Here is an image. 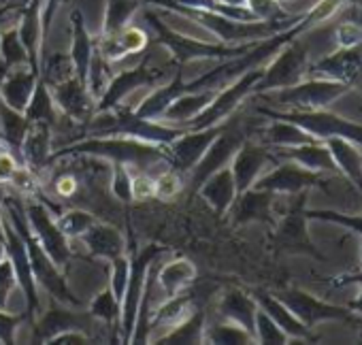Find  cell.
<instances>
[{
  "mask_svg": "<svg viewBox=\"0 0 362 345\" xmlns=\"http://www.w3.org/2000/svg\"><path fill=\"white\" fill-rule=\"evenodd\" d=\"M66 156H94L109 164H126L132 172H145L153 177L168 168V156L164 145L130 139V136H83L52 151L49 164Z\"/></svg>",
  "mask_w": 362,
  "mask_h": 345,
  "instance_id": "obj_1",
  "label": "cell"
},
{
  "mask_svg": "<svg viewBox=\"0 0 362 345\" xmlns=\"http://www.w3.org/2000/svg\"><path fill=\"white\" fill-rule=\"evenodd\" d=\"M3 214L9 220V224L16 228V233L24 239L28 258H30V267H33V275L37 279V283L58 303L81 309L83 303L73 294L69 279L64 275V271L49 258V254L43 250V245L39 243V239L35 237V233L28 226L26 220V209H24V201L11 194L3 197Z\"/></svg>",
  "mask_w": 362,
  "mask_h": 345,
  "instance_id": "obj_2",
  "label": "cell"
},
{
  "mask_svg": "<svg viewBox=\"0 0 362 345\" xmlns=\"http://www.w3.org/2000/svg\"><path fill=\"white\" fill-rule=\"evenodd\" d=\"M147 26L153 33V41L162 45L168 54L170 60L179 66H184L192 60H228L245 54L254 43H239V45H228V43H205L199 39H190L181 35L173 28H168L153 11L143 13Z\"/></svg>",
  "mask_w": 362,
  "mask_h": 345,
  "instance_id": "obj_3",
  "label": "cell"
},
{
  "mask_svg": "<svg viewBox=\"0 0 362 345\" xmlns=\"http://www.w3.org/2000/svg\"><path fill=\"white\" fill-rule=\"evenodd\" d=\"M179 69H184V66H179L175 64L173 60L168 62H151V56L145 52L143 60L122 73H115L111 75L105 92L100 94L98 103H96V111H107V109H113L117 105H122L134 90L139 88H145V86H162L166 83Z\"/></svg>",
  "mask_w": 362,
  "mask_h": 345,
  "instance_id": "obj_4",
  "label": "cell"
},
{
  "mask_svg": "<svg viewBox=\"0 0 362 345\" xmlns=\"http://www.w3.org/2000/svg\"><path fill=\"white\" fill-rule=\"evenodd\" d=\"M168 252L170 250L164 245L149 243L141 250L134 247L130 254V273H128V283H126V290L122 296V313H119V328H117L119 341L124 345H130V339H132V330L136 324V315H139V307H141L149 267Z\"/></svg>",
  "mask_w": 362,
  "mask_h": 345,
  "instance_id": "obj_5",
  "label": "cell"
},
{
  "mask_svg": "<svg viewBox=\"0 0 362 345\" xmlns=\"http://www.w3.org/2000/svg\"><path fill=\"white\" fill-rule=\"evenodd\" d=\"M256 111L264 117H275V119H286L315 136L317 141H326L330 136H343L354 141L356 145L362 147V124H354L351 119H345L337 113H330L326 109H313V111H298V109H288V111H277L271 107H256Z\"/></svg>",
  "mask_w": 362,
  "mask_h": 345,
  "instance_id": "obj_6",
  "label": "cell"
},
{
  "mask_svg": "<svg viewBox=\"0 0 362 345\" xmlns=\"http://www.w3.org/2000/svg\"><path fill=\"white\" fill-rule=\"evenodd\" d=\"M349 88L332 81V79H322V77H305L296 86L284 88V90H273L271 103L277 107L286 109H298V111H313V109H326L330 103L347 94Z\"/></svg>",
  "mask_w": 362,
  "mask_h": 345,
  "instance_id": "obj_7",
  "label": "cell"
},
{
  "mask_svg": "<svg viewBox=\"0 0 362 345\" xmlns=\"http://www.w3.org/2000/svg\"><path fill=\"white\" fill-rule=\"evenodd\" d=\"M262 71H264V64L243 73L241 77H237L228 86L220 88L216 92L214 100L209 103V107L203 113H199L192 122H188L184 128H197L199 130V128H209V126H218V124L226 122L239 109V105L254 92V86L262 77Z\"/></svg>",
  "mask_w": 362,
  "mask_h": 345,
  "instance_id": "obj_8",
  "label": "cell"
},
{
  "mask_svg": "<svg viewBox=\"0 0 362 345\" xmlns=\"http://www.w3.org/2000/svg\"><path fill=\"white\" fill-rule=\"evenodd\" d=\"M24 209H26V220H28L30 230L39 239L43 250L49 254V258L64 271L69 267L73 254H71L69 239L62 235V230L56 224L54 211L39 197H26Z\"/></svg>",
  "mask_w": 362,
  "mask_h": 345,
  "instance_id": "obj_9",
  "label": "cell"
},
{
  "mask_svg": "<svg viewBox=\"0 0 362 345\" xmlns=\"http://www.w3.org/2000/svg\"><path fill=\"white\" fill-rule=\"evenodd\" d=\"M309 54L300 43H286L273 62L264 64L262 77L254 86V94H264L273 90H284L296 86L307 77Z\"/></svg>",
  "mask_w": 362,
  "mask_h": 345,
  "instance_id": "obj_10",
  "label": "cell"
},
{
  "mask_svg": "<svg viewBox=\"0 0 362 345\" xmlns=\"http://www.w3.org/2000/svg\"><path fill=\"white\" fill-rule=\"evenodd\" d=\"M326 172L309 170L292 160L277 162L271 170H264L252 188L267 190L273 194H300L313 186H322L326 182Z\"/></svg>",
  "mask_w": 362,
  "mask_h": 345,
  "instance_id": "obj_11",
  "label": "cell"
},
{
  "mask_svg": "<svg viewBox=\"0 0 362 345\" xmlns=\"http://www.w3.org/2000/svg\"><path fill=\"white\" fill-rule=\"evenodd\" d=\"M3 228H5V254L16 271L18 277V288L24 294L26 300V317L30 322H35V317L41 313V300H39V283L33 275V267H30V258L24 245V239L16 233V228L9 224V220H3Z\"/></svg>",
  "mask_w": 362,
  "mask_h": 345,
  "instance_id": "obj_12",
  "label": "cell"
},
{
  "mask_svg": "<svg viewBox=\"0 0 362 345\" xmlns=\"http://www.w3.org/2000/svg\"><path fill=\"white\" fill-rule=\"evenodd\" d=\"M224 124L218 126H209V128H184L177 139H173L168 145H164L166 156H168V164L170 168L179 170V172H190L201 158L205 156V151L209 149V145L216 141V136L224 130Z\"/></svg>",
  "mask_w": 362,
  "mask_h": 345,
  "instance_id": "obj_13",
  "label": "cell"
},
{
  "mask_svg": "<svg viewBox=\"0 0 362 345\" xmlns=\"http://www.w3.org/2000/svg\"><path fill=\"white\" fill-rule=\"evenodd\" d=\"M307 77L332 79L343 86L362 90V43L351 47H341L339 52L328 54L320 62L307 66Z\"/></svg>",
  "mask_w": 362,
  "mask_h": 345,
  "instance_id": "obj_14",
  "label": "cell"
},
{
  "mask_svg": "<svg viewBox=\"0 0 362 345\" xmlns=\"http://www.w3.org/2000/svg\"><path fill=\"white\" fill-rule=\"evenodd\" d=\"M243 141H245V134L226 119L224 130L209 145V149L205 151V156L201 158V162L190 170L192 172V190L194 192L201 188V184L207 177L214 175L216 170H220V168H224V166L230 164V160L235 158V153L243 145Z\"/></svg>",
  "mask_w": 362,
  "mask_h": 345,
  "instance_id": "obj_15",
  "label": "cell"
},
{
  "mask_svg": "<svg viewBox=\"0 0 362 345\" xmlns=\"http://www.w3.org/2000/svg\"><path fill=\"white\" fill-rule=\"evenodd\" d=\"M307 328H313L317 324L324 322H334V320H349L351 317V309L347 307H339V305H330L324 303L315 296H311L309 292L303 290H284L279 294H275Z\"/></svg>",
  "mask_w": 362,
  "mask_h": 345,
  "instance_id": "obj_16",
  "label": "cell"
},
{
  "mask_svg": "<svg viewBox=\"0 0 362 345\" xmlns=\"http://www.w3.org/2000/svg\"><path fill=\"white\" fill-rule=\"evenodd\" d=\"M52 98L56 103V109L66 115L69 119L77 122V124H88L92 119V115L96 113V98L90 92L88 83L83 79H79L77 75H73L71 79L49 88Z\"/></svg>",
  "mask_w": 362,
  "mask_h": 345,
  "instance_id": "obj_17",
  "label": "cell"
},
{
  "mask_svg": "<svg viewBox=\"0 0 362 345\" xmlns=\"http://www.w3.org/2000/svg\"><path fill=\"white\" fill-rule=\"evenodd\" d=\"M277 162L279 160L275 158L273 151H269L267 145L243 141V145L237 149L235 158L230 160V170H233V177H235L237 194L250 190L256 184V180L267 170V166L277 164Z\"/></svg>",
  "mask_w": 362,
  "mask_h": 345,
  "instance_id": "obj_18",
  "label": "cell"
},
{
  "mask_svg": "<svg viewBox=\"0 0 362 345\" xmlns=\"http://www.w3.org/2000/svg\"><path fill=\"white\" fill-rule=\"evenodd\" d=\"M43 0H30V3L18 13V33L28 54V69L41 75V60H43V24H41Z\"/></svg>",
  "mask_w": 362,
  "mask_h": 345,
  "instance_id": "obj_19",
  "label": "cell"
},
{
  "mask_svg": "<svg viewBox=\"0 0 362 345\" xmlns=\"http://www.w3.org/2000/svg\"><path fill=\"white\" fill-rule=\"evenodd\" d=\"M73 309H69V305H62L54 298L52 305L43 313H39L33 322V343H47L54 334L71 328L88 330V322L81 320V315L75 313Z\"/></svg>",
  "mask_w": 362,
  "mask_h": 345,
  "instance_id": "obj_20",
  "label": "cell"
},
{
  "mask_svg": "<svg viewBox=\"0 0 362 345\" xmlns=\"http://www.w3.org/2000/svg\"><path fill=\"white\" fill-rule=\"evenodd\" d=\"M149 49V35L136 26H126L122 33L96 39V52L107 60V62H119L128 60L136 54H145Z\"/></svg>",
  "mask_w": 362,
  "mask_h": 345,
  "instance_id": "obj_21",
  "label": "cell"
},
{
  "mask_svg": "<svg viewBox=\"0 0 362 345\" xmlns=\"http://www.w3.org/2000/svg\"><path fill=\"white\" fill-rule=\"evenodd\" d=\"M52 151H54V126L47 122H33L22 143V156H24V164L37 177L49 166Z\"/></svg>",
  "mask_w": 362,
  "mask_h": 345,
  "instance_id": "obj_22",
  "label": "cell"
},
{
  "mask_svg": "<svg viewBox=\"0 0 362 345\" xmlns=\"http://www.w3.org/2000/svg\"><path fill=\"white\" fill-rule=\"evenodd\" d=\"M275 197L277 194H273V192L250 188V190L237 194V199L230 205L226 216H230V222L235 226L250 224V222H271Z\"/></svg>",
  "mask_w": 362,
  "mask_h": 345,
  "instance_id": "obj_23",
  "label": "cell"
},
{
  "mask_svg": "<svg viewBox=\"0 0 362 345\" xmlns=\"http://www.w3.org/2000/svg\"><path fill=\"white\" fill-rule=\"evenodd\" d=\"M194 309L197 307H194V300H192L190 294L179 292L175 296H166V300H162L160 305H156V309L149 315V334H156V332H158V337L166 334L168 330H173L175 326H179L186 317H190ZM158 337H153V339L149 337L151 343Z\"/></svg>",
  "mask_w": 362,
  "mask_h": 345,
  "instance_id": "obj_24",
  "label": "cell"
},
{
  "mask_svg": "<svg viewBox=\"0 0 362 345\" xmlns=\"http://www.w3.org/2000/svg\"><path fill=\"white\" fill-rule=\"evenodd\" d=\"M79 239L92 256L109 260V262L126 252V239L122 230L100 218Z\"/></svg>",
  "mask_w": 362,
  "mask_h": 345,
  "instance_id": "obj_25",
  "label": "cell"
},
{
  "mask_svg": "<svg viewBox=\"0 0 362 345\" xmlns=\"http://www.w3.org/2000/svg\"><path fill=\"white\" fill-rule=\"evenodd\" d=\"M197 194L218 214V216H226L230 205L237 199V186H235V177L230 164L216 170L211 177H207L201 188L197 190Z\"/></svg>",
  "mask_w": 362,
  "mask_h": 345,
  "instance_id": "obj_26",
  "label": "cell"
},
{
  "mask_svg": "<svg viewBox=\"0 0 362 345\" xmlns=\"http://www.w3.org/2000/svg\"><path fill=\"white\" fill-rule=\"evenodd\" d=\"M220 88H203V90H194V92H184L179 94L162 113L160 122H166L170 126H186L188 122H192L199 113H203L209 103L214 100L216 92Z\"/></svg>",
  "mask_w": 362,
  "mask_h": 345,
  "instance_id": "obj_27",
  "label": "cell"
},
{
  "mask_svg": "<svg viewBox=\"0 0 362 345\" xmlns=\"http://www.w3.org/2000/svg\"><path fill=\"white\" fill-rule=\"evenodd\" d=\"M184 69H179L166 83L162 86H156L153 92L149 96H145L134 109L132 113L136 117H143V119H156L160 122L162 119V113L166 111V107L179 96L186 92V79H184Z\"/></svg>",
  "mask_w": 362,
  "mask_h": 345,
  "instance_id": "obj_28",
  "label": "cell"
},
{
  "mask_svg": "<svg viewBox=\"0 0 362 345\" xmlns=\"http://www.w3.org/2000/svg\"><path fill=\"white\" fill-rule=\"evenodd\" d=\"M277 160H292L309 170L317 172H337V164L332 160V153L324 141L294 145V147H281L273 151Z\"/></svg>",
  "mask_w": 362,
  "mask_h": 345,
  "instance_id": "obj_29",
  "label": "cell"
},
{
  "mask_svg": "<svg viewBox=\"0 0 362 345\" xmlns=\"http://www.w3.org/2000/svg\"><path fill=\"white\" fill-rule=\"evenodd\" d=\"M37 81H39V75L33 73L28 66H20V69L5 73L3 81H0V96H3V103L24 113L30 103Z\"/></svg>",
  "mask_w": 362,
  "mask_h": 345,
  "instance_id": "obj_30",
  "label": "cell"
},
{
  "mask_svg": "<svg viewBox=\"0 0 362 345\" xmlns=\"http://www.w3.org/2000/svg\"><path fill=\"white\" fill-rule=\"evenodd\" d=\"M254 298H256V303H258V307L290 337V343L292 341H307V337H309V330L311 328H307L275 294H271V292H262V290H256L254 294H252Z\"/></svg>",
  "mask_w": 362,
  "mask_h": 345,
  "instance_id": "obj_31",
  "label": "cell"
},
{
  "mask_svg": "<svg viewBox=\"0 0 362 345\" xmlns=\"http://www.w3.org/2000/svg\"><path fill=\"white\" fill-rule=\"evenodd\" d=\"M197 275L199 271L192 260H188L186 256H175L168 262L160 264V269H156V283L164 292V296H175L184 292L197 279Z\"/></svg>",
  "mask_w": 362,
  "mask_h": 345,
  "instance_id": "obj_32",
  "label": "cell"
},
{
  "mask_svg": "<svg viewBox=\"0 0 362 345\" xmlns=\"http://www.w3.org/2000/svg\"><path fill=\"white\" fill-rule=\"evenodd\" d=\"M71 30H73V45H71V60L75 66V75L79 79H88V71L96 52V39L86 28L83 13L79 9H71ZM88 83V81H86Z\"/></svg>",
  "mask_w": 362,
  "mask_h": 345,
  "instance_id": "obj_33",
  "label": "cell"
},
{
  "mask_svg": "<svg viewBox=\"0 0 362 345\" xmlns=\"http://www.w3.org/2000/svg\"><path fill=\"white\" fill-rule=\"evenodd\" d=\"M218 311L224 320H230L254 334L258 303L252 294H247L239 288H230L222 294V298L218 303Z\"/></svg>",
  "mask_w": 362,
  "mask_h": 345,
  "instance_id": "obj_34",
  "label": "cell"
},
{
  "mask_svg": "<svg viewBox=\"0 0 362 345\" xmlns=\"http://www.w3.org/2000/svg\"><path fill=\"white\" fill-rule=\"evenodd\" d=\"M324 143L328 145V149L332 153L337 170H341L349 180V184H354L362 192V151L358 149L360 145H356L354 141L343 139V136H330Z\"/></svg>",
  "mask_w": 362,
  "mask_h": 345,
  "instance_id": "obj_35",
  "label": "cell"
},
{
  "mask_svg": "<svg viewBox=\"0 0 362 345\" xmlns=\"http://www.w3.org/2000/svg\"><path fill=\"white\" fill-rule=\"evenodd\" d=\"M28 126H30V122L26 119V115L22 111H16V109L7 107L5 103L0 105V141H3L5 147L20 160V164H24L22 143H24Z\"/></svg>",
  "mask_w": 362,
  "mask_h": 345,
  "instance_id": "obj_36",
  "label": "cell"
},
{
  "mask_svg": "<svg viewBox=\"0 0 362 345\" xmlns=\"http://www.w3.org/2000/svg\"><path fill=\"white\" fill-rule=\"evenodd\" d=\"M260 136H262V145L267 147H294V145H305V143H315L317 139L311 136L309 132H305L303 128H298L292 122L286 119H275L271 117V124L260 128Z\"/></svg>",
  "mask_w": 362,
  "mask_h": 345,
  "instance_id": "obj_37",
  "label": "cell"
},
{
  "mask_svg": "<svg viewBox=\"0 0 362 345\" xmlns=\"http://www.w3.org/2000/svg\"><path fill=\"white\" fill-rule=\"evenodd\" d=\"M205 315L203 311L194 309L190 317H186L179 326L168 330L166 334L158 337L153 343L158 345H197L205 343Z\"/></svg>",
  "mask_w": 362,
  "mask_h": 345,
  "instance_id": "obj_38",
  "label": "cell"
},
{
  "mask_svg": "<svg viewBox=\"0 0 362 345\" xmlns=\"http://www.w3.org/2000/svg\"><path fill=\"white\" fill-rule=\"evenodd\" d=\"M205 343H214V345H250V343H256V337L250 330H245L243 326L222 317L218 322H205Z\"/></svg>",
  "mask_w": 362,
  "mask_h": 345,
  "instance_id": "obj_39",
  "label": "cell"
},
{
  "mask_svg": "<svg viewBox=\"0 0 362 345\" xmlns=\"http://www.w3.org/2000/svg\"><path fill=\"white\" fill-rule=\"evenodd\" d=\"M20 66H28V54L20 39L18 26H9L0 30V69L9 73Z\"/></svg>",
  "mask_w": 362,
  "mask_h": 345,
  "instance_id": "obj_40",
  "label": "cell"
},
{
  "mask_svg": "<svg viewBox=\"0 0 362 345\" xmlns=\"http://www.w3.org/2000/svg\"><path fill=\"white\" fill-rule=\"evenodd\" d=\"M26 119L33 124V122H47L52 126H56L58 122V109H56V103L52 98V92L49 88L39 79L37 86H35V92L30 96V103L24 111Z\"/></svg>",
  "mask_w": 362,
  "mask_h": 345,
  "instance_id": "obj_41",
  "label": "cell"
},
{
  "mask_svg": "<svg viewBox=\"0 0 362 345\" xmlns=\"http://www.w3.org/2000/svg\"><path fill=\"white\" fill-rule=\"evenodd\" d=\"M141 9L139 0H107V9H105V24H103V37H111L122 33L132 16Z\"/></svg>",
  "mask_w": 362,
  "mask_h": 345,
  "instance_id": "obj_42",
  "label": "cell"
},
{
  "mask_svg": "<svg viewBox=\"0 0 362 345\" xmlns=\"http://www.w3.org/2000/svg\"><path fill=\"white\" fill-rule=\"evenodd\" d=\"M56 224L58 228L62 230V235L73 241V239H79L96 220L98 216H94L92 211L88 209H81V207H71V209H62V211H56Z\"/></svg>",
  "mask_w": 362,
  "mask_h": 345,
  "instance_id": "obj_43",
  "label": "cell"
},
{
  "mask_svg": "<svg viewBox=\"0 0 362 345\" xmlns=\"http://www.w3.org/2000/svg\"><path fill=\"white\" fill-rule=\"evenodd\" d=\"M88 313H90L92 320H100V322H105L107 326L119 328L122 303H119V298L113 294L111 288H103V290L90 300Z\"/></svg>",
  "mask_w": 362,
  "mask_h": 345,
  "instance_id": "obj_44",
  "label": "cell"
},
{
  "mask_svg": "<svg viewBox=\"0 0 362 345\" xmlns=\"http://www.w3.org/2000/svg\"><path fill=\"white\" fill-rule=\"evenodd\" d=\"M75 75V66H73V60L69 54H49V56H43L41 60V75L39 79L47 86V88H54L66 79H71Z\"/></svg>",
  "mask_w": 362,
  "mask_h": 345,
  "instance_id": "obj_45",
  "label": "cell"
},
{
  "mask_svg": "<svg viewBox=\"0 0 362 345\" xmlns=\"http://www.w3.org/2000/svg\"><path fill=\"white\" fill-rule=\"evenodd\" d=\"M305 214L303 211H290L279 228H277V241L290 247H309V239L305 235Z\"/></svg>",
  "mask_w": 362,
  "mask_h": 345,
  "instance_id": "obj_46",
  "label": "cell"
},
{
  "mask_svg": "<svg viewBox=\"0 0 362 345\" xmlns=\"http://www.w3.org/2000/svg\"><path fill=\"white\" fill-rule=\"evenodd\" d=\"M111 166V177H109V190L111 194L124 203L130 205L134 201V182H132V170L126 164H109Z\"/></svg>",
  "mask_w": 362,
  "mask_h": 345,
  "instance_id": "obj_47",
  "label": "cell"
},
{
  "mask_svg": "<svg viewBox=\"0 0 362 345\" xmlns=\"http://www.w3.org/2000/svg\"><path fill=\"white\" fill-rule=\"evenodd\" d=\"M254 337H256V343H262V345H286V343H290V337L260 307L256 311Z\"/></svg>",
  "mask_w": 362,
  "mask_h": 345,
  "instance_id": "obj_48",
  "label": "cell"
},
{
  "mask_svg": "<svg viewBox=\"0 0 362 345\" xmlns=\"http://www.w3.org/2000/svg\"><path fill=\"white\" fill-rule=\"evenodd\" d=\"M151 180H153V197L162 199V201L177 197L181 192V188H184V172H179L170 166L160 170Z\"/></svg>",
  "mask_w": 362,
  "mask_h": 345,
  "instance_id": "obj_49",
  "label": "cell"
},
{
  "mask_svg": "<svg viewBox=\"0 0 362 345\" xmlns=\"http://www.w3.org/2000/svg\"><path fill=\"white\" fill-rule=\"evenodd\" d=\"M245 7L256 16V20H262V22L288 18L279 0H245Z\"/></svg>",
  "mask_w": 362,
  "mask_h": 345,
  "instance_id": "obj_50",
  "label": "cell"
},
{
  "mask_svg": "<svg viewBox=\"0 0 362 345\" xmlns=\"http://www.w3.org/2000/svg\"><path fill=\"white\" fill-rule=\"evenodd\" d=\"M81 184H83V180H81L77 168L75 170H71V168L60 170L58 175L54 177V194L60 197V199H71V197L77 194Z\"/></svg>",
  "mask_w": 362,
  "mask_h": 345,
  "instance_id": "obj_51",
  "label": "cell"
},
{
  "mask_svg": "<svg viewBox=\"0 0 362 345\" xmlns=\"http://www.w3.org/2000/svg\"><path fill=\"white\" fill-rule=\"evenodd\" d=\"M128 273H130V256L122 254V256L111 260V283H109V288L119 298V303H122V296H124V290L128 283Z\"/></svg>",
  "mask_w": 362,
  "mask_h": 345,
  "instance_id": "obj_52",
  "label": "cell"
},
{
  "mask_svg": "<svg viewBox=\"0 0 362 345\" xmlns=\"http://www.w3.org/2000/svg\"><path fill=\"white\" fill-rule=\"evenodd\" d=\"M16 288H18V277L9 258L5 256V260H0V309H7V300Z\"/></svg>",
  "mask_w": 362,
  "mask_h": 345,
  "instance_id": "obj_53",
  "label": "cell"
},
{
  "mask_svg": "<svg viewBox=\"0 0 362 345\" xmlns=\"http://www.w3.org/2000/svg\"><path fill=\"white\" fill-rule=\"evenodd\" d=\"M24 315H13V313H7L5 309H0V343L5 345H13L16 343V330L18 326L22 324Z\"/></svg>",
  "mask_w": 362,
  "mask_h": 345,
  "instance_id": "obj_54",
  "label": "cell"
},
{
  "mask_svg": "<svg viewBox=\"0 0 362 345\" xmlns=\"http://www.w3.org/2000/svg\"><path fill=\"white\" fill-rule=\"evenodd\" d=\"M334 39L339 43V47H351V45H360L362 43V26L354 24V22H345L337 28Z\"/></svg>",
  "mask_w": 362,
  "mask_h": 345,
  "instance_id": "obj_55",
  "label": "cell"
},
{
  "mask_svg": "<svg viewBox=\"0 0 362 345\" xmlns=\"http://www.w3.org/2000/svg\"><path fill=\"white\" fill-rule=\"evenodd\" d=\"M20 166H24V164H20V160L7 147L0 149V186L11 184V180H13V175L18 172Z\"/></svg>",
  "mask_w": 362,
  "mask_h": 345,
  "instance_id": "obj_56",
  "label": "cell"
},
{
  "mask_svg": "<svg viewBox=\"0 0 362 345\" xmlns=\"http://www.w3.org/2000/svg\"><path fill=\"white\" fill-rule=\"evenodd\" d=\"M47 343H52V345H88V343H92V337L88 330L71 328V330L54 334Z\"/></svg>",
  "mask_w": 362,
  "mask_h": 345,
  "instance_id": "obj_57",
  "label": "cell"
},
{
  "mask_svg": "<svg viewBox=\"0 0 362 345\" xmlns=\"http://www.w3.org/2000/svg\"><path fill=\"white\" fill-rule=\"evenodd\" d=\"M69 0H43V11H41V24H43V39L47 41L49 37V28L54 22V16L58 11L60 5H66Z\"/></svg>",
  "mask_w": 362,
  "mask_h": 345,
  "instance_id": "obj_58",
  "label": "cell"
},
{
  "mask_svg": "<svg viewBox=\"0 0 362 345\" xmlns=\"http://www.w3.org/2000/svg\"><path fill=\"white\" fill-rule=\"evenodd\" d=\"M9 13H20V11L11 9L9 5H0V30H3V22H5V18H7Z\"/></svg>",
  "mask_w": 362,
  "mask_h": 345,
  "instance_id": "obj_59",
  "label": "cell"
},
{
  "mask_svg": "<svg viewBox=\"0 0 362 345\" xmlns=\"http://www.w3.org/2000/svg\"><path fill=\"white\" fill-rule=\"evenodd\" d=\"M3 190H0V239H5V228H3V220H5V216H3Z\"/></svg>",
  "mask_w": 362,
  "mask_h": 345,
  "instance_id": "obj_60",
  "label": "cell"
},
{
  "mask_svg": "<svg viewBox=\"0 0 362 345\" xmlns=\"http://www.w3.org/2000/svg\"><path fill=\"white\" fill-rule=\"evenodd\" d=\"M220 3L228 7H245V0H220Z\"/></svg>",
  "mask_w": 362,
  "mask_h": 345,
  "instance_id": "obj_61",
  "label": "cell"
},
{
  "mask_svg": "<svg viewBox=\"0 0 362 345\" xmlns=\"http://www.w3.org/2000/svg\"><path fill=\"white\" fill-rule=\"evenodd\" d=\"M354 307H356V309H360V311H362V292H360V296H358V300H356V303H354Z\"/></svg>",
  "mask_w": 362,
  "mask_h": 345,
  "instance_id": "obj_62",
  "label": "cell"
},
{
  "mask_svg": "<svg viewBox=\"0 0 362 345\" xmlns=\"http://www.w3.org/2000/svg\"><path fill=\"white\" fill-rule=\"evenodd\" d=\"M0 5H7V0H0Z\"/></svg>",
  "mask_w": 362,
  "mask_h": 345,
  "instance_id": "obj_63",
  "label": "cell"
}]
</instances>
